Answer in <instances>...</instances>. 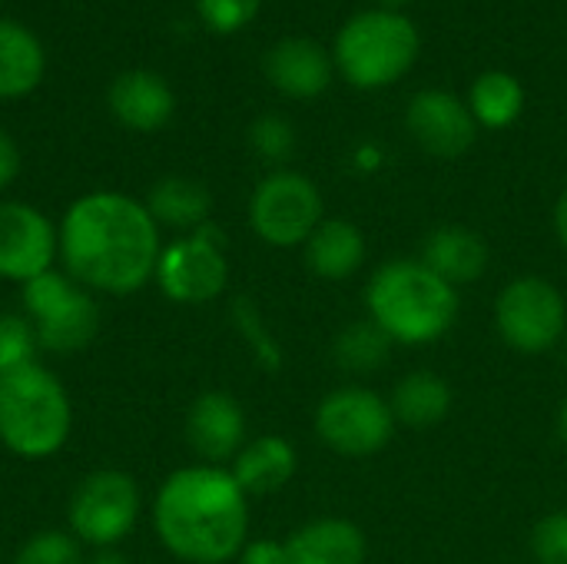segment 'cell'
<instances>
[{
  "mask_svg": "<svg viewBox=\"0 0 567 564\" xmlns=\"http://www.w3.org/2000/svg\"><path fill=\"white\" fill-rule=\"evenodd\" d=\"M56 263L93 296H133L153 283L163 253L159 223L120 189L76 196L56 223Z\"/></svg>",
  "mask_w": 567,
  "mask_h": 564,
  "instance_id": "cell-1",
  "label": "cell"
},
{
  "mask_svg": "<svg viewBox=\"0 0 567 564\" xmlns=\"http://www.w3.org/2000/svg\"><path fill=\"white\" fill-rule=\"evenodd\" d=\"M159 545L183 564H229L249 542V495L226 465L169 472L150 509Z\"/></svg>",
  "mask_w": 567,
  "mask_h": 564,
  "instance_id": "cell-2",
  "label": "cell"
},
{
  "mask_svg": "<svg viewBox=\"0 0 567 564\" xmlns=\"http://www.w3.org/2000/svg\"><path fill=\"white\" fill-rule=\"evenodd\" d=\"M462 312V296L422 259H389L365 283V316L395 346L445 339Z\"/></svg>",
  "mask_w": 567,
  "mask_h": 564,
  "instance_id": "cell-3",
  "label": "cell"
},
{
  "mask_svg": "<svg viewBox=\"0 0 567 564\" xmlns=\"http://www.w3.org/2000/svg\"><path fill=\"white\" fill-rule=\"evenodd\" d=\"M70 432V392L43 362H30L0 376V445L13 459L47 462L63 452Z\"/></svg>",
  "mask_w": 567,
  "mask_h": 564,
  "instance_id": "cell-4",
  "label": "cell"
},
{
  "mask_svg": "<svg viewBox=\"0 0 567 564\" xmlns=\"http://www.w3.org/2000/svg\"><path fill=\"white\" fill-rule=\"evenodd\" d=\"M419 27L402 10L352 13L332 43V63L355 90H382L399 83L419 60Z\"/></svg>",
  "mask_w": 567,
  "mask_h": 564,
  "instance_id": "cell-5",
  "label": "cell"
},
{
  "mask_svg": "<svg viewBox=\"0 0 567 564\" xmlns=\"http://www.w3.org/2000/svg\"><path fill=\"white\" fill-rule=\"evenodd\" d=\"M20 289H23V316L37 332L40 352L73 356L96 339L100 302L63 269H50Z\"/></svg>",
  "mask_w": 567,
  "mask_h": 564,
  "instance_id": "cell-6",
  "label": "cell"
},
{
  "mask_svg": "<svg viewBox=\"0 0 567 564\" xmlns=\"http://www.w3.org/2000/svg\"><path fill=\"white\" fill-rule=\"evenodd\" d=\"M312 425L329 452L355 462L382 455L399 432L389 396L359 382L326 392L316 406Z\"/></svg>",
  "mask_w": 567,
  "mask_h": 564,
  "instance_id": "cell-7",
  "label": "cell"
},
{
  "mask_svg": "<svg viewBox=\"0 0 567 564\" xmlns=\"http://www.w3.org/2000/svg\"><path fill=\"white\" fill-rule=\"evenodd\" d=\"M143 515V492L123 469H96L76 482L66 502V532L83 548H120Z\"/></svg>",
  "mask_w": 567,
  "mask_h": 564,
  "instance_id": "cell-8",
  "label": "cell"
},
{
  "mask_svg": "<svg viewBox=\"0 0 567 564\" xmlns=\"http://www.w3.org/2000/svg\"><path fill=\"white\" fill-rule=\"evenodd\" d=\"M495 329L518 356H545L567 332L565 293L545 276H518L495 299Z\"/></svg>",
  "mask_w": 567,
  "mask_h": 564,
  "instance_id": "cell-9",
  "label": "cell"
},
{
  "mask_svg": "<svg viewBox=\"0 0 567 564\" xmlns=\"http://www.w3.org/2000/svg\"><path fill=\"white\" fill-rule=\"evenodd\" d=\"M326 219L319 186L296 170H272L249 196V226L272 249H299Z\"/></svg>",
  "mask_w": 567,
  "mask_h": 564,
  "instance_id": "cell-10",
  "label": "cell"
},
{
  "mask_svg": "<svg viewBox=\"0 0 567 564\" xmlns=\"http://www.w3.org/2000/svg\"><path fill=\"white\" fill-rule=\"evenodd\" d=\"M153 283L176 306H206L219 299L229 286L226 236L206 223L196 233L163 243Z\"/></svg>",
  "mask_w": 567,
  "mask_h": 564,
  "instance_id": "cell-11",
  "label": "cell"
},
{
  "mask_svg": "<svg viewBox=\"0 0 567 564\" xmlns=\"http://www.w3.org/2000/svg\"><path fill=\"white\" fill-rule=\"evenodd\" d=\"M56 223L23 199H0V279L27 286L56 269Z\"/></svg>",
  "mask_w": 567,
  "mask_h": 564,
  "instance_id": "cell-12",
  "label": "cell"
},
{
  "mask_svg": "<svg viewBox=\"0 0 567 564\" xmlns=\"http://www.w3.org/2000/svg\"><path fill=\"white\" fill-rule=\"evenodd\" d=\"M405 130L435 160L465 156L478 136V123H475L468 103L445 86H425L409 100Z\"/></svg>",
  "mask_w": 567,
  "mask_h": 564,
  "instance_id": "cell-13",
  "label": "cell"
},
{
  "mask_svg": "<svg viewBox=\"0 0 567 564\" xmlns=\"http://www.w3.org/2000/svg\"><path fill=\"white\" fill-rule=\"evenodd\" d=\"M186 442L206 465H226L249 442L246 412L236 396L223 389H209L193 399L186 412Z\"/></svg>",
  "mask_w": 567,
  "mask_h": 564,
  "instance_id": "cell-14",
  "label": "cell"
},
{
  "mask_svg": "<svg viewBox=\"0 0 567 564\" xmlns=\"http://www.w3.org/2000/svg\"><path fill=\"white\" fill-rule=\"evenodd\" d=\"M266 80L289 100H316L336 76L332 53L312 37H282L262 57Z\"/></svg>",
  "mask_w": 567,
  "mask_h": 564,
  "instance_id": "cell-15",
  "label": "cell"
},
{
  "mask_svg": "<svg viewBox=\"0 0 567 564\" xmlns=\"http://www.w3.org/2000/svg\"><path fill=\"white\" fill-rule=\"evenodd\" d=\"M106 106L120 126L133 133H156L173 120L176 93L153 70H123L106 90Z\"/></svg>",
  "mask_w": 567,
  "mask_h": 564,
  "instance_id": "cell-16",
  "label": "cell"
},
{
  "mask_svg": "<svg viewBox=\"0 0 567 564\" xmlns=\"http://www.w3.org/2000/svg\"><path fill=\"white\" fill-rule=\"evenodd\" d=\"M419 259L435 276H442L449 286L462 289V286H472V283H478L485 276V269L492 263V249H488L485 236L475 233L472 226L445 223V226H435L425 236Z\"/></svg>",
  "mask_w": 567,
  "mask_h": 564,
  "instance_id": "cell-17",
  "label": "cell"
},
{
  "mask_svg": "<svg viewBox=\"0 0 567 564\" xmlns=\"http://www.w3.org/2000/svg\"><path fill=\"white\" fill-rule=\"evenodd\" d=\"M365 532L349 519H312L286 539V564H365Z\"/></svg>",
  "mask_w": 567,
  "mask_h": 564,
  "instance_id": "cell-18",
  "label": "cell"
},
{
  "mask_svg": "<svg viewBox=\"0 0 567 564\" xmlns=\"http://www.w3.org/2000/svg\"><path fill=\"white\" fill-rule=\"evenodd\" d=\"M365 253H369L365 233L352 219H339V216H326L302 246L309 273L322 283L352 279L365 266Z\"/></svg>",
  "mask_w": 567,
  "mask_h": 564,
  "instance_id": "cell-19",
  "label": "cell"
},
{
  "mask_svg": "<svg viewBox=\"0 0 567 564\" xmlns=\"http://www.w3.org/2000/svg\"><path fill=\"white\" fill-rule=\"evenodd\" d=\"M229 472L249 499L252 495H276L296 479L299 455H296V445L289 439L259 435L239 449V455L229 462Z\"/></svg>",
  "mask_w": 567,
  "mask_h": 564,
  "instance_id": "cell-20",
  "label": "cell"
},
{
  "mask_svg": "<svg viewBox=\"0 0 567 564\" xmlns=\"http://www.w3.org/2000/svg\"><path fill=\"white\" fill-rule=\"evenodd\" d=\"M452 402H455L452 386L432 369H415V372L402 376L395 382V389L389 392L395 425L412 429V432H429V429L442 425L452 412Z\"/></svg>",
  "mask_w": 567,
  "mask_h": 564,
  "instance_id": "cell-21",
  "label": "cell"
},
{
  "mask_svg": "<svg viewBox=\"0 0 567 564\" xmlns=\"http://www.w3.org/2000/svg\"><path fill=\"white\" fill-rule=\"evenodd\" d=\"M146 209L150 216L159 223V229H176V236L183 233H196L206 223H213V193L206 189V183L193 180V176H163L150 186L146 193Z\"/></svg>",
  "mask_w": 567,
  "mask_h": 564,
  "instance_id": "cell-22",
  "label": "cell"
},
{
  "mask_svg": "<svg viewBox=\"0 0 567 564\" xmlns=\"http://www.w3.org/2000/svg\"><path fill=\"white\" fill-rule=\"evenodd\" d=\"M47 53L33 30L0 20V100H20L43 80Z\"/></svg>",
  "mask_w": 567,
  "mask_h": 564,
  "instance_id": "cell-23",
  "label": "cell"
},
{
  "mask_svg": "<svg viewBox=\"0 0 567 564\" xmlns=\"http://www.w3.org/2000/svg\"><path fill=\"white\" fill-rule=\"evenodd\" d=\"M468 110L485 130H508L525 113V86L508 70H485L468 90Z\"/></svg>",
  "mask_w": 567,
  "mask_h": 564,
  "instance_id": "cell-24",
  "label": "cell"
},
{
  "mask_svg": "<svg viewBox=\"0 0 567 564\" xmlns=\"http://www.w3.org/2000/svg\"><path fill=\"white\" fill-rule=\"evenodd\" d=\"M392 339L365 316V319H355L349 322L336 342H332V359L342 372L349 376H372L379 372L382 366H389L392 359Z\"/></svg>",
  "mask_w": 567,
  "mask_h": 564,
  "instance_id": "cell-25",
  "label": "cell"
},
{
  "mask_svg": "<svg viewBox=\"0 0 567 564\" xmlns=\"http://www.w3.org/2000/svg\"><path fill=\"white\" fill-rule=\"evenodd\" d=\"M10 564H86V555L66 529H40L20 542Z\"/></svg>",
  "mask_w": 567,
  "mask_h": 564,
  "instance_id": "cell-26",
  "label": "cell"
},
{
  "mask_svg": "<svg viewBox=\"0 0 567 564\" xmlns=\"http://www.w3.org/2000/svg\"><path fill=\"white\" fill-rule=\"evenodd\" d=\"M249 146L259 160L279 166L296 153V126L282 113H262L249 123Z\"/></svg>",
  "mask_w": 567,
  "mask_h": 564,
  "instance_id": "cell-27",
  "label": "cell"
},
{
  "mask_svg": "<svg viewBox=\"0 0 567 564\" xmlns=\"http://www.w3.org/2000/svg\"><path fill=\"white\" fill-rule=\"evenodd\" d=\"M40 342L23 312H0V376L37 362Z\"/></svg>",
  "mask_w": 567,
  "mask_h": 564,
  "instance_id": "cell-28",
  "label": "cell"
},
{
  "mask_svg": "<svg viewBox=\"0 0 567 564\" xmlns=\"http://www.w3.org/2000/svg\"><path fill=\"white\" fill-rule=\"evenodd\" d=\"M262 0H196V13L199 20L213 30V33H239L243 27H249L259 13Z\"/></svg>",
  "mask_w": 567,
  "mask_h": 564,
  "instance_id": "cell-29",
  "label": "cell"
},
{
  "mask_svg": "<svg viewBox=\"0 0 567 564\" xmlns=\"http://www.w3.org/2000/svg\"><path fill=\"white\" fill-rule=\"evenodd\" d=\"M528 545H532V558L538 564H567V509L538 519Z\"/></svg>",
  "mask_w": 567,
  "mask_h": 564,
  "instance_id": "cell-30",
  "label": "cell"
},
{
  "mask_svg": "<svg viewBox=\"0 0 567 564\" xmlns=\"http://www.w3.org/2000/svg\"><path fill=\"white\" fill-rule=\"evenodd\" d=\"M233 322H236V329L243 332V339L249 342V349H252V356L259 359V366L279 369V346H276V339L266 332V326H262V319H259V312H256V306H252L249 299H236V302H233Z\"/></svg>",
  "mask_w": 567,
  "mask_h": 564,
  "instance_id": "cell-31",
  "label": "cell"
},
{
  "mask_svg": "<svg viewBox=\"0 0 567 564\" xmlns=\"http://www.w3.org/2000/svg\"><path fill=\"white\" fill-rule=\"evenodd\" d=\"M236 564H286V542L276 539H249L243 552L236 555Z\"/></svg>",
  "mask_w": 567,
  "mask_h": 564,
  "instance_id": "cell-32",
  "label": "cell"
},
{
  "mask_svg": "<svg viewBox=\"0 0 567 564\" xmlns=\"http://www.w3.org/2000/svg\"><path fill=\"white\" fill-rule=\"evenodd\" d=\"M20 166H23V160H20L17 140L7 130H0V193L7 186H13V180L20 176Z\"/></svg>",
  "mask_w": 567,
  "mask_h": 564,
  "instance_id": "cell-33",
  "label": "cell"
},
{
  "mask_svg": "<svg viewBox=\"0 0 567 564\" xmlns=\"http://www.w3.org/2000/svg\"><path fill=\"white\" fill-rule=\"evenodd\" d=\"M382 160H385L382 146H375V143H362V146H355V166H359V170L372 173V170H379V166H382Z\"/></svg>",
  "mask_w": 567,
  "mask_h": 564,
  "instance_id": "cell-34",
  "label": "cell"
},
{
  "mask_svg": "<svg viewBox=\"0 0 567 564\" xmlns=\"http://www.w3.org/2000/svg\"><path fill=\"white\" fill-rule=\"evenodd\" d=\"M555 236H558L561 249L567 253V189L558 196V203H555Z\"/></svg>",
  "mask_w": 567,
  "mask_h": 564,
  "instance_id": "cell-35",
  "label": "cell"
},
{
  "mask_svg": "<svg viewBox=\"0 0 567 564\" xmlns=\"http://www.w3.org/2000/svg\"><path fill=\"white\" fill-rule=\"evenodd\" d=\"M86 564H130V558L120 548H100L86 558Z\"/></svg>",
  "mask_w": 567,
  "mask_h": 564,
  "instance_id": "cell-36",
  "label": "cell"
},
{
  "mask_svg": "<svg viewBox=\"0 0 567 564\" xmlns=\"http://www.w3.org/2000/svg\"><path fill=\"white\" fill-rule=\"evenodd\" d=\"M555 429H558V439L567 449V396L561 399V409H558V419H555Z\"/></svg>",
  "mask_w": 567,
  "mask_h": 564,
  "instance_id": "cell-37",
  "label": "cell"
},
{
  "mask_svg": "<svg viewBox=\"0 0 567 564\" xmlns=\"http://www.w3.org/2000/svg\"><path fill=\"white\" fill-rule=\"evenodd\" d=\"M375 7H382V10H402L405 3H412V0H372Z\"/></svg>",
  "mask_w": 567,
  "mask_h": 564,
  "instance_id": "cell-38",
  "label": "cell"
}]
</instances>
